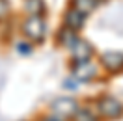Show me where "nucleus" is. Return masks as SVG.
I'll list each match as a JSON object with an SVG mask.
<instances>
[{"mask_svg": "<svg viewBox=\"0 0 123 121\" xmlns=\"http://www.w3.org/2000/svg\"><path fill=\"white\" fill-rule=\"evenodd\" d=\"M23 34L32 41H41L45 37V21L39 15H30L23 24Z\"/></svg>", "mask_w": 123, "mask_h": 121, "instance_id": "1", "label": "nucleus"}, {"mask_svg": "<svg viewBox=\"0 0 123 121\" xmlns=\"http://www.w3.org/2000/svg\"><path fill=\"white\" fill-rule=\"evenodd\" d=\"M71 47H73V56H75V60H77L78 63L90 60V56H92V47L88 45L86 41L75 39V41L71 43Z\"/></svg>", "mask_w": 123, "mask_h": 121, "instance_id": "2", "label": "nucleus"}, {"mask_svg": "<svg viewBox=\"0 0 123 121\" xmlns=\"http://www.w3.org/2000/svg\"><path fill=\"white\" fill-rule=\"evenodd\" d=\"M54 112L58 114V115H62V117H65V115H73V114L78 110L77 103L73 101V99H62V101H56L52 104Z\"/></svg>", "mask_w": 123, "mask_h": 121, "instance_id": "3", "label": "nucleus"}, {"mask_svg": "<svg viewBox=\"0 0 123 121\" xmlns=\"http://www.w3.org/2000/svg\"><path fill=\"white\" fill-rule=\"evenodd\" d=\"M99 108H101V112H103V115H106V117H117V115L121 114V104L112 97L103 99Z\"/></svg>", "mask_w": 123, "mask_h": 121, "instance_id": "4", "label": "nucleus"}, {"mask_svg": "<svg viewBox=\"0 0 123 121\" xmlns=\"http://www.w3.org/2000/svg\"><path fill=\"white\" fill-rule=\"evenodd\" d=\"M103 63L108 71H119L123 67V54L121 52H106L103 54Z\"/></svg>", "mask_w": 123, "mask_h": 121, "instance_id": "5", "label": "nucleus"}, {"mask_svg": "<svg viewBox=\"0 0 123 121\" xmlns=\"http://www.w3.org/2000/svg\"><path fill=\"white\" fill-rule=\"evenodd\" d=\"M84 13H80L78 9H69L67 13H65V24H67V28L71 30H78L82 24H84Z\"/></svg>", "mask_w": 123, "mask_h": 121, "instance_id": "6", "label": "nucleus"}, {"mask_svg": "<svg viewBox=\"0 0 123 121\" xmlns=\"http://www.w3.org/2000/svg\"><path fill=\"white\" fill-rule=\"evenodd\" d=\"M95 73H97V69H95V65L90 63V60L88 61H80L78 67L75 69V76H78L80 80H90V78L95 76Z\"/></svg>", "mask_w": 123, "mask_h": 121, "instance_id": "7", "label": "nucleus"}, {"mask_svg": "<svg viewBox=\"0 0 123 121\" xmlns=\"http://www.w3.org/2000/svg\"><path fill=\"white\" fill-rule=\"evenodd\" d=\"M73 6H75V9H78L80 13L86 15L95 8V0H73Z\"/></svg>", "mask_w": 123, "mask_h": 121, "instance_id": "8", "label": "nucleus"}, {"mask_svg": "<svg viewBox=\"0 0 123 121\" xmlns=\"http://www.w3.org/2000/svg\"><path fill=\"white\" fill-rule=\"evenodd\" d=\"M26 8H28V11H30L32 15H39L43 4H41V0H28L26 2Z\"/></svg>", "mask_w": 123, "mask_h": 121, "instance_id": "9", "label": "nucleus"}, {"mask_svg": "<svg viewBox=\"0 0 123 121\" xmlns=\"http://www.w3.org/2000/svg\"><path fill=\"white\" fill-rule=\"evenodd\" d=\"M75 121H93V117L86 110H77L75 112Z\"/></svg>", "mask_w": 123, "mask_h": 121, "instance_id": "10", "label": "nucleus"}, {"mask_svg": "<svg viewBox=\"0 0 123 121\" xmlns=\"http://www.w3.org/2000/svg\"><path fill=\"white\" fill-rule=\"evenodd\" d=\"M8 2L6 0H0V19H4V17L8 15Z\"/></svg>", "mask_w": 123, "mask_h": 121, "instance_id": "11", "label": "nucleus"}]
</instances>
